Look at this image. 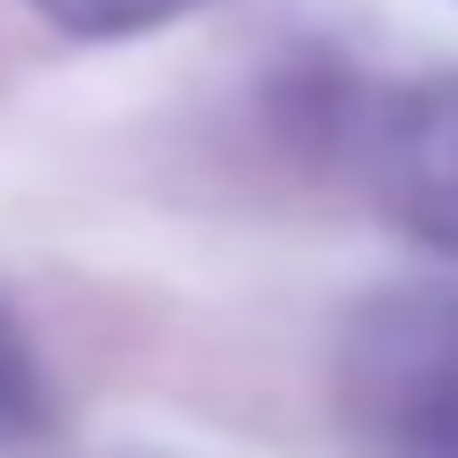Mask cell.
<instances>
[{"instance_id": "cell-1", "label": "cell", "mask_w": 458, "mask_h": 458, "mask_svg": "<svg viewBox=\"0 0 458 458\" xmlns=\"http://www.w3.org/2000/svg\"><path fill=\"white\" fill-rule=\"evenodd\" d=\"M357 458H458V289H382L340 331Z\"/></svg>"}, {"instance_id": "cell-4", "label": "cell", "mask_w": 458, "mask_h": 458, "mask_svg": "<svg viewBox=\"0 0 458 458\" xmlns=\"http://www.w3.org/2000/svg\"><path fill=\"white\" fill-rule=\"evenodd\" d=\"M43 26L60 34H85V43H119V34H153L170 17H187L196 0H26Z\"/></svg>"}, {"instance_id": "cell-3", "label": "cell", "mask_w": 458, "mask_h": 458, "mask_svg": "<svg viewBox=\"0 0 458 458\" xmlns=\"http://www.w3.org/2000/svg\"><path fill=\"white\" fill-rule=\"evenodd\" d=\"M51 425V391H43V365H34V340L9 306H0V450L34 442Z\"/></svg>"}, {"instance_id": "cell-2", "label": "cell", "mask_w": 458, "mask_h": 458, "mask_svg": "<svg viewBox=\"0 0 458 458\" xmlns=\"http://www.w3.org/2000/svg\"><path fill=\"white\" fill-rule=\"evenodd\" d=\"M357 153L382 213L416 229L425 246L458 255V77H425V85H399L391 102H374Z\"/></svg>"}]
</instances>
